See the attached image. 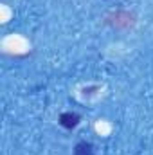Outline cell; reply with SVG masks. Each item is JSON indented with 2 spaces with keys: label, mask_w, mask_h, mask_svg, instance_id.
Returning a JSON list of instances; mask_svg holds the SVG:
<instances>
[{
  "label": "cell",
  "mask_w": 153,
  "mask_h": 155,
  "mask_svg": "<svg viewBox=\"0 0 153 155\" xmlns=\"http://www.w3.org/2000/svg\"><path fill=\"white\" fill-rule=\"evenodd\" d=\"M79 121H81V117L77 116V114H72V112H65V114L60 116V124L63 128H69V130L76 128L77 124H79Z\"/></svg>",
  "instance_id": "obj_1"
},
{
  "label": "cell",
  "mask_w": 153,
  "mask_h": 155,
  "mask_svg": "<svg viewBox=\"0 0 153 155\" xmlns=\"http://www.w3.org/2000/svg\"><path fill=\"white\" fill-rule=\"evenodd\" d=\"M94 150H92V144L90 143H77L76 148H74V155H92Z\"/></svg>",
  "instance_id": "obj_2"
}]
</instances>
